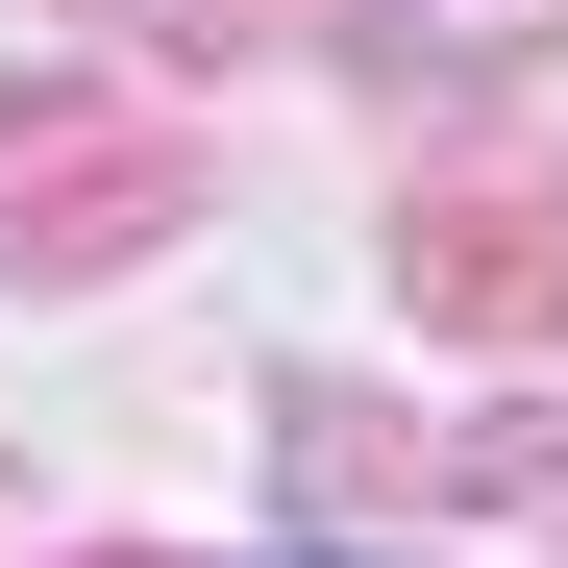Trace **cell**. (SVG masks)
<instances>
[]
</instances>
